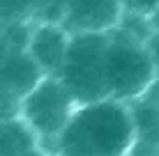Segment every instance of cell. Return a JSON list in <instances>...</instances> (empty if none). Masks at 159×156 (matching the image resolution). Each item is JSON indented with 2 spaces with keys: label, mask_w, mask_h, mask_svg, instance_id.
<instances>
[{
  "label": "cell",
  "mask_w": 159,
  "mask_h": 156,
  "mask_svg": "<svg viewBox=\"0 0 159 156\" xmlns=\"http://www.w3.org/2000/svg\"><path fill=\"white\" fill-rule=\"evenodd\" d=\"M134 145L129 106L113 99L79 106L46 149L48 156H129Z\"/></svg>",
  "instance_id": "obj_1"
},
{
  "label": "cell",
  "mask_w": 159,
  "mask_h": 156,
  "mask_svg": "<svg viewBox=\"0 0 159 156\" xmlns=\"http://www.w3.org/2000/svg\"><path fill=\"white\" fill-rule=\"evenodd\" d=\"M157 80L145 44L131 41L118 30L106 32L104 48V90L106 99L118 103H134L150 92Z\"/></svg>",
  "instance_id": "obj_2"
},
{
  "label": "cell",
  "mask_w": 159,
  "mask_h": 156,
  "mask_svg": "<svg viewBox=\"0 0 159 156\" xmlns=\"http://www.w3.org/2000/svg\"><path fill=\"white\" fill-rule=\"evenodd\" d=\"M76 108H79L76 101L67 92V87L60 83V78L44 76L21 99L19 108H16V117L35 133L39 147L46 152L62 133L67 122L72 120Z\"/></svg>",
  "instance_id": "obj_3"
},
{
  "label": "cell",
  "mask_w": 159,
  "mask_h": 156,
  "mask_svg": "<svg viewBox=\"0 0 159 156\" xmlns=\"http://www.w3.org/2000/svg\"><path fill=\"white\" fill-rule=\"evenodd\" d=\"M104 48L106 35H72L67 57L58 78L76 106L106 99L104 90Z\"/></svg>",
  "instance_id": "obj_4"
},
{
  "label": "cell",
  "mask_w": 159,
  "mask_h": 156,
  "mask_svg": "<svg viewBox=\"0 0 159 156\" xmlns=\"http://www.w3.org/2000/svg\"><path fill=\"white\" fill-rule=\"evenodd\" d=\"M44 76L25 51H12L0 60V120L14 117L21 99Z\"/></svg>",
  "instance_id": "obj_5"
},
{
  "label": "cell",
  "mask_w": 159,
  "mask_h": 156,
  "mask_svg": "<svg viewBox=\"0 0 159 156\" xmlns=\"http://www.w3.org/2000/svg\"><path fill=\"white\" fill-rule=\"evenodd\" d=\"M120 16L118 0H65L60 25L69 35H106L118 25Z\"/></svg>",
  "instance_id": "obj_6"
},
{
  "label": "cell",
  "mask_w": 159,
  "mask_h": 156,
  "mask_svg": "<svg viewBox=\"0 0 159 156\" xmlns=\"http://www.w3.org/2000/svg\"><path fill=\"white\" fill-rule=\"evenodd\" d=\"M69 39H72V35L62 25L32 23L28 44H25V53L35 62V67L39 69L42 76L58 78L60 69L65 64V57H67Z\"/></svg>",
  "instance_id": "obj_7"
},
{
  "label": "cell",
  "mask_w": 159,
  "mask_h": 156,
  "mask_svg": "<svg viewBox=\"0 0 159 156\" xmlns=\"http://www.w3.org/2000/svg\"><path fill=\"white\" fill-rule=\"evenodd\" d=\"M134 145L129 156H159V106L150 99H139L129 103Z\"/></svg>",
  "instance_id": "obj_8"
},
{
  "label": "cell",
  "mask_w": 159,
  "mask_h": 156,
  "mask_svg": "<svg viewBox=\"0 0 159 156\" xmlns=\"http://www.w3.org/2000/svg\"><path fill=\"white\" fill-rule=\"evenodd\" d=\"M35 147H39L35 133L16 115L0 120V156H19Z\"/></svg>",
  "instance_id": "obj_9"
},
{
  "label": "cell",
  "mask_w": 159,
  "mask_h": 156,
  "mask_svg": "<svg viewBox=\"0 0 159 156\" xmlns=\"http://www.w3.org/2000/svg\"><path fill=\"white\" fill-rule=\"evenodd\" d=\"M113 30H118L120 35L129 37L131 41H139V44H148V39L155 35V32H152L150 21H148V16H143V14H131V12H122L118 25Z\"/></svg>",
  "instance_id": "obj_10"
},
{
  "label": "cell",
  "mask_w": 159,
  "mask_h": 156,
  "mask_svg": "<svg viewBox=\"0 0 159 156\" xmlns=\"http://www.w3.org/2000/svg\"><path fill=\"white\" fill-rule=\"evenodd\" d=\"M32 23V0H0V25Z\"/></svg>",
  "instance_id": "obj_11"
},
{
  "label": "cell",
  "mask_w": 159,
  "mask_h": 156,
  "mask_svg": "<svg viewBox=\"0 0 159 156\" xmlns=\"http://www.w3.org/2000/svg\"><path fill=\"white\" fill-rule=\"evenodd\" d=\"M122 12H131V14H143L150 16V12L159 5V0H118Z\"/></svg>",
  "instance_id": "obj_12"
},
{
  "label": "cell",
  "mask_w": 159,
  "mask_h": 156,
  "mask_svg": "<svg viewBox=\"0 0 159 156\" xmlns=\"http://www.w3.org/2000/svg\"><path fill=\"white\" fill-rule=\"evenodd\" d=\"M148 53H150V60H152V67H155V76L159 78V32H155V35L148 39Z\"/></svg>",
  "instance_id": "obj_13"
},
{
  "label": "cell",
  "mask_w": 159,
  "mask_h": 156,
  "mask_svg": "<svg viewBox=\"0 0 159 156\" xmlns=\"http://www.w3.org/2000/svg\"><path fill=\"white\" fill-rule=\"evenodd\" d=\"M51 2H56V0H32V23L39 19V14H42Z\"/></svg>",
  "instance_id": "obj_14"
},
{
  "label": "cell",
  "mask_w": 159,
  "mask_h": 156,
  "mask_svg": "<svg viewBox=\"0 0 159 156\" xmlns=\"http://www.w3.org/2000/svg\"><path fill=\"white\" fill-rule=\"evenodd\" d=\"M145 99H150L152 103H157V106H159V78L155 80V83H152V87H150V92L145 94Z\"/></svg>",
  "instance_id": "obj_15"
},
{
  "label": "cell",
  "mask_w": 159,
  "mask_h": 156,
  "mask_svg": "<svg viewBox=\"0 0 159 156\" xmlns=\"http://www.w3.org/2000/svg\"><path fill=\"white\" fill-rule=\"evenodd\" d=\"M148 21H150V25H152V32H159V5H157L155 9H152V12H150Z\"/></svg>",
  "instance_id": "obj_16"
},
{
  "label": "cell",
  "mask_w": 159,
  "mask_h": 156,
  "mask_svg": "<svg viewBox=\"0 0 159 156\" xmlns=\"http://www.w3.org/2000/svg\"><path fill=\"white\" fill-rule=\"evenodd\" d=\"M19 156H48V154L44 152L42 147H35V149H30V152H25V154H19Z\"/></svg>",
  "instance_id": "obj_17"
}]
</instances>
